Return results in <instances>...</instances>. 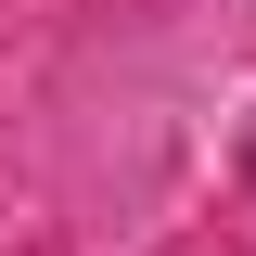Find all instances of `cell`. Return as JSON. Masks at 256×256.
I'll use <instances>...</instances> for the list:
<instances>
[]
</instances>
